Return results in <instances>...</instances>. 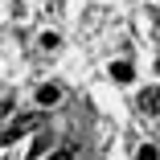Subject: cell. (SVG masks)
I'll list each match as a JSON object with an SVG mask.
<instances>
[{"label":"cell","instance_id":"6da1fadb","mask_svg":"<svg viewBox=\"0 0 160 160\" xmlns=\"http://www.w3.org/2000/svg\"><path fill=\"white\" fill-rule=\"evenodd\" d=\"M29 127H41V119L37 115H21V119H12L8 127H4V136H0V144H12V140H21Z\"/></svg>","mask_w":160,"mask_h":160},{"label":"cell","instance_id":"7a4b0ae2","mask_svg":"<svg viewBox=\"0 0 160 160\" xmlns=\"http://www.w3.org/2000/svg\"><path fill=\"white\" fill-rule=\"evenodd\" d=\"M140 111L144 115H156L160 111V86H144L140 90Z\"/></svg>","mask_w":160,"mask_h":160},{"label":"cell","instance_id":"3957f363","mask_svg":"<svg viewBox=\"0 0 160 160\" xmlns=\"http://www.w3.org/2000/svg\"><path fill=\"white\" fill-rule=\"evenodd\" d=\"M58 99H62V90H58V86H53V82H45V86H41V90H37V103H41V107H53V103H58Z\"/></svg>","mask_w":160,"mask_h":160},{"label":"cell","instance_id":"277c9868","mask_svg":"<svg viewBox=\"0 0 160 160\" xmlns=\"http://www.w3.org/2000/svg\"><path fill=\"white\" fill-rule=\"evenodd\" d=\"M132 74H136L132 62H115V66H111V78H115V82H132Z\"/></svg>","mask_w":160,"mask_h":160},{"label":"cell","instance_id":"5b68a950","mask_svg":"<svg viewBox=\"0 0 160 160\" xmlns=\"http://www.w3.org/2000/svg\"><path fill=\"white\" fill-rule=\"evenodd\" d=\"M140 160H156V148H152V144H144V148H140Z\"/></svg>","mask_w":160,"mask_h":160},{"label":"cell","instance_id":"8992f818","mask_svg":"<svg viewBox=\"0 0 160 160\" xmlns=\"http://www.w3.org/2000/svg\"><path fill=\"white\" fill-rule=\"evenodd\" d=\"M53 160H74V152H70V148H62V152H53Z\"/></svg>","mask_w":160,"mask_h":160}]
</instances>
